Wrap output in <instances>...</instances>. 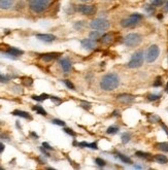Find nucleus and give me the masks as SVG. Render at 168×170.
<instances>
[{
    "instance_id": "obj_7",
    "label": "nucleus",
    "mask_w": 168,
    "mask_h": 170,
    "mask_svg": "<svg viewBox=\"0 0 168 170\" xmlns=\"http://www.w3.org/2000/svg\"><path fill=\"white\" fill-rule=\"evenodd\" d=\"M159 54H160V50H159V46L156 44H153V46H150V48L148 50L147 55H145V60L148 63H153L154 61L157 60Z\"/></svg>"
},
{
    "instance_id": "obj_39",
    "label": "nucleus",
    "mask_w": 168,
    "mask_h": 170,
    "mask_svg": "<svg viewBox=\"0 0 168 170\" xmlns=\"http://www.w3.org/2000/svg\"><path fill=\"white\" fill-rule=\"evenodd\" d=\"M42 146L44 147V149L50 150V151H52V150H53V147H52V146H51L48 143H46V142H43V143H42Z\"/></svg>"
},
{
    "instance_id": "obj_4",
    "label": "nucleus",
    "mask_w": 168,
    "mask_h": 170,
    "mask_svg": "<svg viewBox=\"0 0 168 170\" xmlns=\"http://www.w3.org/2000/svg\"><path fill=\"white\" fill-rule=\"evenodd\" d=\"M144 55L142 51H138L136 53H134L131 57V60L128 63V67L129 68H138L143 64Z\"/></svg>"
},
{
    "instance_id": "obj_48",
    "label": "nucleus",
    "mask_w": 168,
    "mask_h": 170,
    "mask_svg": "<svg viewBox=\"0 0 168 170\" xmlns=\"http://www.w3.org/2000/svg\"><path fill=\"white\" fill-rule=\"evenodd\" d=\"M166 92H168V84H167V86H166Z\"/></svg>"
},
{
    "instance_id": "obj_45",
    "label": "nucleus",
    "mask_w": 168,
    "mask_h": 170,
    "mask_svg": "<svg viewBox=\"0 0 168 170\" xmlns=\"http://www.w3.org/2000/svg\"><path fill=\"white\" fill-rule=\"evenodd\" d=\"M165 10H166V12H168V1H167V3H166V5H165Z\"/></svg>"
},
{
    "instance_id": "obj_16",
    "label": "nucleus",
    "mask_w": 168,
    "mask_h": 170,
    "mask_svg": "<svg viewBox=\"0 0 168 170\" xmlns=\"http://www.w3.org/2000/svg\"><path fill=\"white\" fill-rule=\"evenodd\" d=\"M12 115H18V117H24V119H30V120L32 119L31 115H29L28 113L23 111V110H14V111H12Z\"/></svg>"
},
{
    "instance_id": "obj_38",
    "label": "nucleus",
    "mask_w": 168,
    "mask_h": 170,
    "mask_svg": "<svg viewBox=\"0 0 168 170\" xmlns=\"http://www.w3.org/2000/svg\"><path fill=\"white\" fill-rule=\"evenodd\" d=\"M162 85V81H161V77L158 76L156 79V82L154 83V87H160Z\"/></svg>"
},
{
    "instance_id": "obj_24",
    "label": "nucleus",
    "mask_w": 168,
    "mask_h": 170,
    "mask_svg": "<svg viewBox=\"0 0 168 170\" xmlns=\"http://www.w3.org/2000/svg\"><path fill=\"white\" fill-rule=\"evenodd\" d=\"M156 146L161 151L168 152V142H160V143H157Z\"/></svg>"
},
{
    "instance_id": "obj_6",
    "label": "nucleus",
    "mask_w": 168,
    "mask_h": 170,
    "mask_svg": "<svg viewBox=\"0 0 168 170\" xmlns=\"http://www.w3.org/2000/svg\"><path fill=\"white\" fill-rule=\"evenodd\" d=\"M141 19H142L141 14H131L129 18H127V19L122 20V22H121V25H122L123 27H125V28L133 27V26H135V25L138 24V23H139V21Z\"/></svg>"
},
{
    "instance_id": "obj_41",
    "label": "nucleus",
    "mask_w": 168,
    "mask_h": 170,
    "mask_svg": "<svg viewBox=\"0 0 168 170\" xmlns=\"http://www.w3.org/2000/svg\"><path fill=\"white\" fill-rule=\"evenodd\" d=\"M4 144L3 143H1V142H0V153H2L3 151H4Z\"/></svg>"
},
{
    "instance_id": "obj_27",
    "label": "nucleus",
    "mask_w": 168,
    "mask_h": 170,
    "mask_svg": "<svg viewBox=\"0 0 168 170\" xmlns=\"http://www.w3.org/2000/svg\"><path fill=\"white\" fill-rule=\"evenodd\" d=\"M108 134H115V133H118L119 132V127H115V126H111L107 129L106 131Z\"/></svg>"
},
{
    "instance_id": "obj_10",
    "label": "nucleus",
    "mask_w": 168,
    "mask_h": 170,
    "mask_svg": "<svg viewBox=\"0 0 168 170\" xmlns=\"http://www.w3.org/2000/svg\"><path fill=\"white\" fill-rule=\"evenodd\" d=\"M82 46L84 48H86V50L88 51H91V50H94V48H96V42H95V40H92L91 38H85L82 40Z\"/></svg>"
},
{
    "instance_id": "obj_13",
    "label": "nucleus",
    "mask_w": 168,
    "mask_h": 170,
    "mask_svg": "<svg viewBox=\"0 0 168 170\" xmlns=\"http://www.w3.org/2000/svg\"><path fill=\"white\" fill-rule=\"evenodd\" d=\"M113 36L111 33H106L100 37L101 43H103V44H109V43L113 42Z\"/></svg>"
},
{
    "instance_id": "obj_9",
    "label": "nucleus",
    "mask_w": 168,
    "mask_h": 170,
    "mask_svg": "<svg viewBox=\"0 0 168 170\" xmlns=\"http://www.w3.org/2000/svg\"><path fill=\"white\" fill-rule=\"evenodd\" d=\"M118 101L123 104H130L134 101V96L130 95V94H120L118 96Z\"/></svg>"
},
{
    "instance_id": "obj_42",
    "label": "nucleus",
    "mask_w": 168,
    "mask_h": 170,
    "mask_svg": "<svg viewBox=\"0 0 168 170\" xmlns=\"http://www.w3.org/2000/svg\"><path fill=\"white\" fill-rule=\"evenodd\" d=\"M161 126H162V128H163V129L165 130V132H166V133H167V135H168V128L166 127V126L163 124V123H161Z\"/></svg>"
},
{
    "instance_id": "obj_47",
    "label": "nucleus",
    "mask_w": 168,
    "mask_h": 170,
    "mask_svg": "<svg viewBox=\"0 0 168 170\" xmlns=\"http://www.w3.org/2000/svg\"><path fill=\"white\" fill-rule=\"evenodd\" d=\"M81 1H84V2H88V1H92V0H81Z\"/></svg>"
},
{
    "instance_id": "obj_36",
    "label": "nucleus",
    "mask_w": 168,
    "mask_h": 170,
    "mask_svg": "<svg viewBox=\"0 0 168 170\" xmlns=\"http://www.w3.org/2000/svg\"><path fill=\"white\" fill-rule=\"evenodd\" d=\"M64 131L67 133V134H69V135H72V136H75V132L73 131L72 129H70V128H64Z\"/></svg>"
},
{
    "instance_id": "obj_25",
    "label": "nucleus",
    "mask_w": 168,
    "mask_h": 170,
    "mask_svg": "<svg viewBox=\"0 0 168 170\" xmlns=\"http://www.w3.org/2000/svg\"><path fill=\"white\" fill-rule=\"evenodd\" d=\"M121 139H122L123 143L126 144L130 141V139H131V135H130L129 133H123L122 136H121Z\"/></svg>"
},
{
    "instance_id": "obj_37",
    "label": "nucleus",
    "mask_w": 168,
    "mask_h": 170,
    "mask_svg": "<svg viewBox=\"0 0 168 170\" xmlns=\"http://www.w3.org/2000/svg\"><path fill=\"white\" fill-rule=\"evenodd\" d=\"M81 104H82L83 107H85L86 109H89V108L91 107V103L87 102V101H82V102H81Z\"/></svg>"
},
{
    "instance_id": "obj_22",
    "label": "nucleus",
    "mask_w": 168,
    "mask_h": 170,
    "mask_svg": "<svg viewBox=\"0 0 168 170\" xmlns=\"http://www.w3.org/2000/svg\"><path fill=\"white\" fill-rule=\"evenodd\" d=\"M51 96L46 95V94H41L40 96H36V95H33L32 96V99H34V100L36 101H43V100H46V99L50 98Z\"/></svg>"
},
{
    "instance_id": "obj_26",
    "label": "nucleus",
    "mask_w": 168,
    "mask_h": 170,
    "mask_svg": "<svg viewBox=\"0 0 168 170\" xmlns=\"http://www.w3.org/2000/svg\"><path fill=\"white\" fill-rule=\"evenodd\" d=\"M33 109L36 110V111H37V113H39V115H48L46 110L43 109V108L41 107V106H39V105L33 106Z\"/></svg>"
},
{
    "instance_id": "obj_21",
    "label": "nucleus",
    "mask_w": 168,
    "mask_h": 170,
    "mask_svg": "<svg viewBox=\"0 0 168 170\" xmlns=\"http://www.w3.org/2000/svg\"><path fill=\"white\" fill-rule=\"evenodd\" d=\"M118 158L120 159L121 161H122L123 163H126V164H132V161H131V159L128 158L127 156H125V155H123V154H118Z\"/></svg>"
},
{
    "instance_id": "obj_19",
    "label": "nucleus",
    "mask_w": 168,
    "mask_h": 170,
    "mask_svg": "<svg viewBox=\"0 0 168 170\" xmlns=\"http://www.w3.org/2000/svg\"><path fill=\"white\" fill-rule=\"evenodd\" d=\"M79 146H82V147H90V149L93 150H97L98 146H97V143L93 142V143H87V142H79Z\"/></svg>"
},
{
    "instance_id": "obj_29",
    "label": "nucleus",
    "mask_w": 168,
    "mask_h": 170,
    "mask_svg": "<svg viewBox=\"0 0 168 170\" xmlns=\"http://www.w3.org/2000/svg\"><path fill=\"white\" fill-rule=\"evenodd\" d=\"M95 163H96L98 166H100V167H103V166H105L106 162L104 160H102V159H100V158H96L95 159Z\"/></svg>"
},
{
    "instance_id": "obj_32",
    "label": "nucleus",
    "mask_w": 168,
    "mask_h": 170,
    "mask_svg": "<svg viewBox=\"0 0 168 170\" xmlns=\"http://www.w3.org/2000/svg\"><path fill=\"white\" fill-rule=\"evenodd\" d=\"M10 77L8 76V75H2L0 74V83H7L10 82Z\"/></svg>"
},
{
    "instance_id": "obj_35",
    "label": "nucleus",
    "mask_w": 168,
    "mask_h": 170,
    "mask_svg": "<svg viewBox=\"0 0 168 170\" xmlns=\"http://www.w3.org/2000/svg\"><path fill=\"white\" fill-rule=\"evenodd\" d=\"M63 82H64V84L66 85V86H67L69 89H71V90H74V85L72 84L71 82H69L68 79H65V81H63Z\"/></svg>"
},
{
    "instance_id": "obj_1",
    "label": "nucleus",
    "mask_w": 168,
    "mask_h": 170,
    "mask_svg": "<svg viewBox=\"0 0 168 170\" xmlns=\"http://www.w3.org/2000/svg\"><path fill=\"white\" fill-rule=\"evenodd\" d=\"M120 85V77L115 73H108L100 81V88L104 91H113Z\"/></svg>"
},
{
    "instance_id": "obj_2",
    "label": "nucleus",
    "mask_w": 168,
    "mask_h": 170,
    "mask_svg": "<svg viewBox=\"0 0 168 170\" xmlns=\"http://www.w3.org/2000/svg\"><path fill=\"white\" fill-rule=\"evenodd\" d=\"M29 7L35 14L43 12L50 5L51 0H28Z\"/></svg>"
},
{
    "instance_id": "obj_30",
    "label": "nucleus",
    "mask_w": 168,
    "mask_h": 170,
    "mask_svg": "<svg viewBox=\"0 0 168 170\" xmlns=\"http://www.w3.org/2000/svg\"><path fill=\"white\" fill-rule=\"evenodd\" d=\"M149 121H150V122H152V123L160 122V117H159L158 115H150V117H149Z\"/></svg>"
},
{
    "instance_id": "obj_34",
    "label": "nucleus",
    "mask_w": 168,
    "mask_h": 170,
    "mask_svg": "<svg viewBox=\"0 0 168 170\" xmlns=\"http://www.w3.org/2000/svg\"><path fill=\"white\" fill-rule=\"evenodd\" d=\"M163 3H164V0H153L152 4L154 5V6H161Z\"/></svg>"
},
{
    "instance_id": "obj_46",
    "label": "nucleus",
    "mask_w": 168,
    "mask_h": 170,
    "mask_svg": "<svg viewBox=\"0 0 168 170\" xmlns=\"http://www.w3.org/2000/svg\"><path fill=\"white\" fill-rule=\"evenodd\" d=\"M135 168H138V169H141V166H138V165H135Z\"/></svg>"
},
{
    "instance_id": "obj_43",
    "label": "nucleus",
    "mask_w": 168,
    "mask_h": 170,
    "mask_svg": "<svg viewBox=\"0 0 168 170\" xmlns=\"http://www.w3.org/2000/svg\"><path fill=\"white\" fill-rule=\"evenodd\" d=\"M41 152H42V153L43 154H44V155H46V156H50V155H48V152H46V151H44V149H43V147H41Z\"/></svg>"
},
{
    "instance_id": "obj_8",
    "label": "nucleus",
    "mask_w": 168,
    "mask_h": 170,
    "mask_svg": "<svg viewBox=\"0 0 168 170\" xmlns=\"http://www.w3.org/2000/svg\"><path fill=\"white\" fill-rule=\"evenodd\" d=\"M77 10H79L81 14H85V16H93V14H96L97 10H96V6H95V5L83 4V5H79Z\"/></svg>"
},
{
    "instance_id": "obj_23",
    "label": "nucleus",
    "mask_w": 168,
    "mask_h": 170,
    "mask_svg": "<svg viewBox=\"0 0 168 170\" xmlns=\"http://www.w3.org/2000/svg\"><path fill=\"white\" fill-rule=\"evenodd\" d=\"M89 36H90V38H91L92 40H97V39H99L101 37V34L98 30H96V31H92L91 33H90Z\"/></svg>"
},
{
    "instance_id": "obj_14",
    "label": "nucleus",
    "mask_w": 168,
    "mask_h": 170,
    "mask_svg": "<svg viewBox=\"0 0 168 170\" xmlns=\"http://www.w3.org/2000/svg\"><path fill=\"white\" fill-rule=\"evenodd\" d=\"M14 5V0H0V10H8Z\"/></svg>"
},
{
    "instance_id": "obj_12",
    "label": "nucleus",
    "mask_w": 168,
    "mask_h": 170,
    "mask_svg": "<svg viewBox=\"0 0 168 170\" xmlns=\"http://www.w3.org/2000/svg\"><path fill=\"white\" fill-rule=\"evenodd\" d=\"M36 37L41 41H46V42H51L56 39V36L53 34H37Z\"/></svg>"
},
{
    "instance_id": "obj_20",
    "label": "nucleus",
    "mask_w": 168,
    "mask_h": 170,
    "mask_svg": "<svg viewBox=\"0 0 168 170\" xmlns=\"http://www.w3.org/2000/svg\"><path fill=\"white\" fill-rule=\"evenodd\" d=\"M137 157H139V158L142 159H145V160H151L152 159V155L149 153H143V152H136L135 154Z\"/></svg>"
},
{
    "instance_id": "obj_49",
    "label": "nucleus",
    "mask_w": 168,
    "mask_h": 170,
    "mask_svg": "<svg viewBox=\"0 0 168 170\" xmlns=\"http://www.w3.org/2000/svg\"><path fill=\"white\" fill-rule=\"evenodd\" d=\"M1 169H2V167H0V170H1Z\"/></svg>"
},
{
    "instance_id": "obj_33",
    "label": "nucleus",
    "mask_w": 168,
    "mask_h": 170,
    "mask_svg": "<svg viewBox=\"0 0 168 170\" xmlns=\"http://www.w3.org/2000/svg\"><path fill=\"white\" fill-rule=\"evenodd\" d=\"M50 98L52 99V101H53V102H55L56 105H59V104H61V102H62V100H61V99L57 98V97H55V96H51Z\"/></svg>"
},
{
    "instance_id": "obj_28",
    "label": "nucleus",
    "mask_w": 168,
    "mask_h": 170,
    "mask_svg": "<svg viewBox=\"0 0 168 170\" xmlns=\"http://www.w3.org/2000/svg\"><path fill=\"white\" fill-rule=\"evenodd\" d=\"M160 97H161V96H160V95H157V94H150V95L148 96V100L155 101V100H158Z\"/></svg>"
},
{
    "instance_id": "obj_31",
    "label": "nucleus",
    "mask_w": 168,
    "mask_h": 170,
    "mask_svg": "<svg viewBox=\"0 0 168 170\" xmlns=\"http://www.w3.org/2000/svg\"><path fill=\"white\" fill-rule=\"evenodd\" d=\"M52 123L55 125H58V126H62V127L65 126V122H63V121H61V120H58V119H54V120L52 121Z\"/></svg>"
},
{
    "instance_id": "obj_11",
    "label": "nucleus",
    "mask_w": 168,
    "mask_h": 170,
    "mask_svg": "<svg viewBox=\"0 0 168 170\" xmlns=\"http://www.w3.org/2000/svg\"><path fill=\"white\" fill-rule=\"evenodd\" d=\"M59 63H60L61 67H62V69L64 72L68 73V72L71 70V62H70L69 59H67V58H63V59H61V60L59 61Z\"/></svg>"
},
{
    "instance_id": "obj_3",
    "label": "nucleus",
    "mask_w": 168,
    "mask_h": 170,
    "mask_svg": "<svg viewBox=\"0 0 168 170\" xmlns=\"http://www.w3.org/2000/svg\"><path fill=\"white\" fill-rule=\"evenodd\" d=\"M141 41H142V36L138 33H129L124 38L125 46H129V48H134V46H139Z\"/></svg>"
},
{
    "instance_id": "obj_5",
    "label": "nucleus",
    "mask_w": 168,
    "mask_h": 170,
    "mask_svg": "<svg viewBox=\"0 0 168 170\" xmlns=\"http://www.w3.org/2000/svg\"><path fill=\"white\" fill-rule=\"evenodd\" d=\"M90 26L94 29V30H98V31H104V30H107L111 26L109 22L105 19H95L91 22Z\"/></svg>"
},
{
    "instance_id": "obj_15",
    "label": "nucleus",
    "mask_w": 168,
    "mask_h": 170,
    "mask_svg": "<svg viewBox=\"0 0 168 170\" xmlns=\"http://www.w3.org/2000/svg\"><path fill=\"white\" fill-rule=\"evenodd\" d=\"M58 56V54L56 53H48V54H44V55H41V59L46 62H50V61L56 59Z\"/></svg>"
},
{
    "instance_id": "obj_40",
    "label": "nucleus",
    "mask_w": 168,
    "mask_h": 170,
    "mask_svg": "<svg viewBox=\"0 0 168 170\" xmlns=\"http://www.w3.org/2000/svg\"><path fill=\"white\" fill-rule=\"evenodd\" d=\"M145 10L150 12H154V6H151V5H145Z\"/></svg>"
},
{
    "instance_id": "obj_44",
    "label": "nucleus",
    "mask_w": 168,
    "mask_h": 170,
    "mask_svg": "<svg viewBox=\"0 0 168 170\" xmlns=\"http://www.w3.org/2000/svg\"><path fill=\"white\" fill-rule=\"evenodd\" d=\"M31 135H32V136H34V137H35V138H38V135H37V134H35V133H34V132H32V133H31Z\"/></svg>"
},
{
    "instance_id": "obj_17",
    "label": "nucleus",
    "mask_w": 168,
    "mask_h": 170,
    "mask_svg": "<svg viewBox=\"0 0 168 170\" xmlns=\"http://www.w3.org/2000/svg\"><path fill=\"white\" fill-rule=\"evenodd\" d=\"M155 160H156L159 164H166L168 162V158L165 155H156V156H155Z\"/></svg>"
},
{
    "instance_id": "obj_18",
    "label": "nucleus",
    "mask_w": 168,
    "mask_h": 170,
    "mask_svg": "<svg viewBox=\"0 0 168 170\" xmlns=\"http://www.w3.org/2000/svg\"><path fill=\"white\" fill-rule=\"evenodd\" d=\"M7 53L10 54V55H12V56L17 57V56L23 55V54H24V52H23V51H21V50H18V48H8Z\"/></svg>"
}]
</instances>
